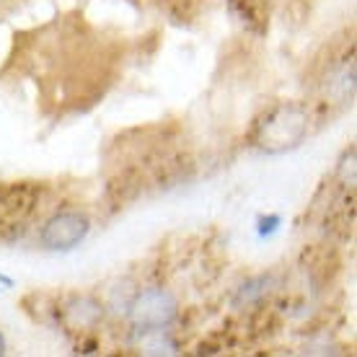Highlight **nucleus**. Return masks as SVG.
I'll return each instance as SVG.
<instances>
[{"instance_id": "1", "label": "nucleus", "mask_w": 357, "mask_h": 357, "mask_svg": "<svg viewBox=\"0 0 357 357\" xmlns=\"http://www.w3.org/2000/svg\"><path fill=\"white\" fill-rule=\"evenodd\" d=\"M308 135V112L301 104H280L261 116L254 130V145L261 153L280 155L298 148Z\"/></svg>"}, {"instance_id": "2", "label": "nucleus", "mask_w": 357, "mask_h": 357, "mask_svg": "<svg viewBox=\"0 0 357 357\" xmlns=\"http://www.w3.org/2000/svg\"><path fill=\"white\" fill-rule=\"evenodd\" d=\"M127 316L137 331L143 329H169L176 321L178 303L174 293L166 287H151L132 298V303L127 305Z\"/></svg>"}, {"instance_id": "3", "label": "nucleus", "mask_w": 357, "mask_h": 357, "mask_svg": "<svg viewBox=\"0 0 357 357\" xmlns=\"http://www.w3.org/2000/svg\"><path fill=\"white\" fill-rule=\"evenodd\" d=\"M89 231L91 220L83 213H57L42 225L39 241L50 251H70L89 236Z\"/></svg>"}, {"instance_id": "4", "label": "nucleus", "mask_w": 357, "mask_h": 357, "mask_svg": "<svg viewBox=\"0 0 357 357\" xmlns=\"http://www.w3.org/2000/svg\"><path fill=\"white\" fill-rule=\"evenodd\" d=\"M60 319L70 331H91L104 321V303L93 295H75L63 305Z\"/></svg>"}, {"instance_id": "5", "label": "nucleus", "mask_w": 357, "mask_h": 357, "mask_svg": "<svg viewBox=\"0 0 357 357\" xmlns=\"http://www.w3.org/2000/svg\"><path fill=\"white\" fill-rule=\"evenodd\" d=\"M31 213V195L26 189H6L0 195V223H21Z\"/></svg>"}, {"instance_id": "6", "label": "nucleus", "mask_w": 357, "mask_h": 357, "mask_svg": "<svg viewBox=\"0 0 357 357\" xmlns=\"http://www.w3.org/2000/svg\"><path fill=\"white\" fill-rule=\"evenodd\" d=\"M140 349H143L145 355H174L176 352V342L166 334V329H143Z\"/></svg>"}, {"instance_id": "7", "label": "nucleus", "mask_w": 357, "mask_h": 357, "mask_svg": "<svg viewBox=\"0 0 357 357\" xmlns=\"http://www.w3.org/2000/svg\"><path fill=\"white\" fill-rule=\"evenodd\" d=\"M6 352V340H3V334H0V355Z\"/></svg>"}]
</instances>
